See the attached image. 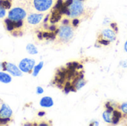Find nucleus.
Wrapping results in <instances>:
<instances>
[{
  "mask_svg": "<svg viewBox=\"0 0 127 126\" xmlns=\"http://www.w3.org/2000/svg\"><path fill=\"white\" fill-rule=\"evenodd\" d=\"M65 14H66L68 16L72 19L77 18L82 16L85 12L84 5L82 1L80 0H72L71 3L67 7L65 6Z\"/></svg>",
  "mask_w": 127,
  "mask_h": 126,
  "instance_id": "1",
  "label": "nucleus"
},
{
  "mask_svg": "<svg viewBox=\"0 0 127 126\" xmlns=\"http://www.w3.org/2000/svg\"><path fill=\"white\" fill-rule=\"evenodd\" d=\"M74 35L73 27L68 25H63L57 30L56 39L60 44H66L73 39Z\"/></svg>",
  "mask_w": 127,
  "mask_h": 126,
  "instance_id": "2",
  "label": "nucleus"
},
{
  "mask_svg": "<svg viewBox=\"0 0 127 126\" xmlns=\"http://www.w3.org/2000/svg\"><path fill=\"white\" fill-rule=\"evenodd\" d=\"M23 21L15 22V21H11L7 18L4 21L5 29L15 36H22L23 33V28H24Z\"/></svg>",
  "mask_w": 127,
  "mask_h": 126,
  "instance_id": "3",
  "label": "nucleus"
},
{
  "mask_svg": "<svg viewBox=\"0 0 127 126\" xmlns=\"http://www.w3.org/2000/svg\"><path fill=\"white\" fill-rule=\"evenodd\" d=\"M117 33L113 29L106 28L101 31L98 35V42L101 45H108L116 39Z\"/></svg>",
  "mask_w": 127,
  "mask_h": 126,
  "instance_id": "4",
  "label": "nucleus"
},
{
  "mask_svg": "<svg viewBox=\"0 0 127 126\" xmlns=\"http://www.w3.org/2000/svg\"><path fill=\"white\" fill-rule=\"evenodd\" d=\"M27 16L26 11L22 8V7H14L11 9L7 16V19H9L11 21L19 22V21H23Z\"/></svg>",
  "mask_w": 127,
  "mask_h": 126,
  "instance_id": "5",
  "label": "nucleus"
},
{
  "mask_svg": "<svg viewBox=\"0 0 127 126\" xmlns=\"http://www.w3.org/2000/svg\"><path fill=\"white\" fill-rule=\"evenodd\" d=\"M33 4L36 10L44 12L51 8L53 0H33Z\"/></svg>",
  "mask_w": 127,
  "mask_h": 126,
  "instance_id": "6",
  "label": "nucleus"
},
{
  "mask_svg": "<svg viewBox=\"0 0 127 126\" xmlns=\"http://www.w3.org/2000/svg\"><path fill=\"white\" fill-rule=\"evenodd\" d=\"M13 112L10 108L6 104H2L0 109V124H5L8 122Z\"/></svg>",
  "mask_w": 127,
  "mask_h": 126,
  "instance_id": "7",
  "label": "nucleus"
},
{
  "mask_svg": "<svg viewBox=\"0 0 127 126\" xmlns=\"http://www.w3.org/2000/svg\"><path fill=\"white\" fill-rule=\"evenodd\" d=\"M34 64H35V61L33 59L25 58L20 62L19 67L20 71L25 73H31V71L34 67Z\"/></svg>",
  "mask_w": 127,
  "mask_h": 126,
  "instance_id": "8",
  "label": "nucleus"
},
{
  "mask_svg": "<svg viewBox=\"0 0 127 126\" xmlns=\"http://www.w3.org/2000/svg\"><path fill=\"white\" fill-rule=\"evenodd\" d=\"M1 67L3 70L7 71L10 72L12 75L15 76H22V72L21 71L13 64L9 63V62H3L1 63Z\"/></svg>",
  "mask_w": 127,
  "mask_h": 126,
  "instance_id": "9",
  "label": "nucleus"
},
{
  "mask_svg": "<svg viewBox=\"0 0 127 126\" xmlns=\"http://www.w3.org/2000/svg\"><path fill=\"white\" fill-rule=\"evenodd\" d=\"M12 0H0V18L4 17L6 15V10L11 7Z\"/></svg>",
  "mask_w": 127,
  "mask_h": 126,
  "instance_id": "10",
  "label": "nucleus"
},
{
  "mask_svg": "<svg viewBox=\"0 0 127 126\" xmlns=\"http://www.w3.org/2000/svg\"><path fill=\"white\" fill-rule=\"evenodd\" d=\"M43 18V15L40 13H32L28 16V22L31 25H36L39 23Z\"/></svg>",
  "mask_w": 127,
  "mask_h": 126,
  "instance_id": "11",
  "label": "nucleus"
},
{
  "mask_svg": "<svg viewBox=\"0 0 127 126\" xmlns=\"http://www.w3.org/2000/svg\"><path fill=\"white\" fill-rule=\"evenodd\" d=\"M40 105L44 108H50L54 105V101L51 97H45L42 98L39 102Z\"/></svg>",
  "mask_w": 127,
  "mask_h": 126,
  "instance_id": "12",
  "label": "nucleus"
},
{
  "mask_svg": "<svg viewBox=\"0 0 127 126\" xmlns=\"http://www.w3.org/2000/svg\"><path fill=\"white\" fill-rule=\"evenodd\" d=\"M112 111H109V110H106L103 114V120L108 123H112V120H113V112Z\"/></svg>",
  "mask_w": 127,
  "mask_h": 126,
  "instance_id": "13",
  "label": "nucleus"
},
{
  "mask_svg": "<svg viewBox=\"0 0 127 126\" xmlns=\"http://www.w3.org/2000/svg\"><path fill=\"white\" fill-rule=\"evenodd\" d=\"M11 77L10 75L4 73V72H0V82L3 83H9L11 82Z\"/></svg>",
  "mask_w": 127,
  "mask_h": 126,
  "instance_id": "14",
  "label": "nucleus"
},
{
  "mask_svg": "<svg viewBox=\"0 0 127 126\" xmlns=\"http://www.w3.org/2000/svg\"><path fill=\"white\" fill-rule=\"evenodd\" d=\"M26 50H27L28 53L30 54H36L38 53L37 48L33 44H28L26 47Z\"/></svg>",
  "mask_w": 127,
  "mask_h": 126,
  "instance_id": "15",
  "label": "nucleus"
},
{
  "mask_svg": "<svg viewBox=\"0 0 127 126\" xmlns=\"http://www.w3.org/2000/svg\"><path fill=\"white\" fill-rule=\"evenodd\" d=\"M43 67V62H39L37 65L35 66L34 69H33V76H36L39 74V72L41 71V69Z\"/></svg>",
  "mask_w": 127,
  "mask_h": 126,
  "instance_id": "16",
  "label": "nucleus"
},
{
  "mask_svg": "<svg viewBox=\"0 0 127 126\" xmlns=\"http://www.w3.org/2000/svg\"><path fill=\"white\" fill-rule=\"evenodd\" d=\"M121 109L122 110V111L124 113V114H127V102L126 103H124L121 105Z\"/></svg>",
  "mask_w": 127,
  "mask_h": 126,
  "instance_id": "17",
  "label": "nucleus"
},
{
  "mask_svg": "<svg viewBox=\"0 0 127 126\" xmlns=\"http://www.w3.org/2000/svg\"><path fill=\"white\" fill-rule=\"evenodd\" d=\"M71 23H72V25H73L74 27H77V26L79 25V23H80V20L77 19V18H74V19H73V21L71 22Z\"/></svg>",
  "mask_w": 127,
  "mask_h": 126,
  "instance_id": "18",
  "label": "nucleus"
},
{
  "mask_svg": "<svg viewBox=\"0 0 127 126\" xmlns=\"http://www.w3.org/2000/svg\"><path fill=\"white\" fill-rule=\"evenodd\" d=\"M36 93H37L38 94H42V93H43V89H42L41 87H37V88H36Z\"/></svg>",
  "mask_w": 127,
  "mask_h": 126,
  "instance_id": "19",
  "label": "nucleus"
},
{
  "mask_svg": "<svg viewBox=\"0 0 127 126\" xmlns=\"http://www.w3.org/2000/svg\"><path fill=\"white\" fill-rule=\"evenodd\" d=\"M124 49H125V50L127 52V41L126 42V43H125V45H124Z\"/></svg>",
  "mask_w": 127,
  "mask_h": 126,
  "instance_id": "20",
  "label": "nucleus"
},
{
  "mask_svg": "<svg viewBox=\"0 0 127 126\" xmlns=\"http://www.w3.org/2000/svg\"><path fill=\"white\" fill-rule=\"evenodd\" d=\"M80 1H84V0H80Z\"/></svg>",
  "mask_w": 127,
  "mask_h": 126,
  "instance_id": "21",
  "label": "nucleus"
}]
</instances>
